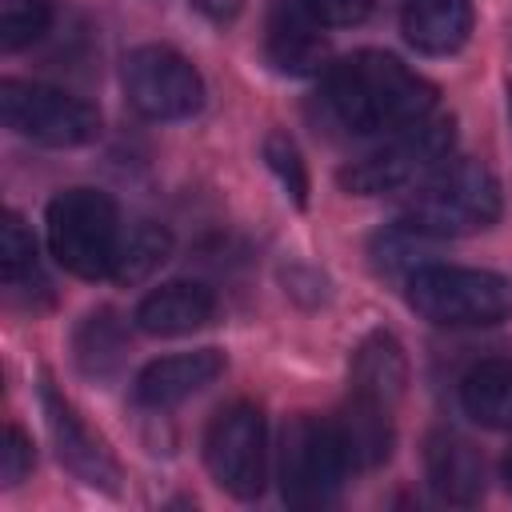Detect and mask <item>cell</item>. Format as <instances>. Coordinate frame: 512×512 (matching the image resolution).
<instances>
[{"label":"cell","instance_id":"6da1fadb","mask_svg":"<svg viewBox=\"0 0 512 512\" xmlns=\"http://www.w3.org/2000/svg\"><path fill=\"white\" fill-rule=\"evenodd\" d=\"M324 92L336 120L360 136L404 132L436 108V88L420 72L376 48L336 60L328 68Z\"/></svg>","mask_w":512,"mask_h":512},{"label":"cell","instance_id":"7a4b0ae2","mask_svg":"<svg viewBox=\"0 0 512 512\" xmlns=\"http://www.w3.org/2000/svg\"><path fill=\"white\" fill-rule=\"evenodd\" d=\"M500 208V180L480 160H444L416 184L404 220L432 240H448L492 228L500 220Z\"/></svg>","mask_w":512,"mask_h":512},{"label":"cell","instance_id":"3957f363","mask_svg":"<svg viewBox=\"0 0 512 512\" xmlns=\"http://www.w3.org/2000/svg\"><path fill=\"white\" fill-rule=\"evenodd\" d=\"M404 296L436 328H488L512 316V280L488 268L420 264L408 272Z\"/></svg>","mask_w":512,"mask_h":512},{"label":"cell","instance_id":"277c9868","mask_svg":"<svg viewBox=\"0 0 512 512\" xmlns=\"http://www.w3.org/2000/svg\"><path fill=\"white\" fill-rule=\"evenodd\" d=\"M48 252L52 260L80 276L100 280L112 268L116 244H120V220L116 204L96 188H64L48 204Z\"/></svg>","mask_w":512,"mask_h":512},{"label":"cell","instance_id":"5b68a950","mask_svg":"<svg viewBox=\"0 0 512 512\" xmlns=\"http://www.w3.org/2000/svg\"><path fill=\"white\" fill-rule=\"evenodd\" d=\"M452 140H456L452 116H424L420 124H412L396 140H388L380 152L348 164L340 172V184L356 196H384V192L412 188L448 160Z\"/></svg>","mask_w":512,"mask_h":512},{"label":"cell","instance_id":"8992f818","mask_svg":"<svg viewBox=\"0 0 512 512\" xmlns=\"http://www.w3.org/2000/svg\"><path fill=\"white\" fill-rule=\"evenodd\" d=\"M352 472L332 416H296L280 432V492L296 508L328 504Z\"/></svg>","mask_w":512,"mask_h":512},{"label":"cell","instance_id":"52a82bcc","mask_svg":"<svg viewBox=\"0 0 512 512\" xmlns=\"http://www.w3.org/2000/svg\"><path fill=\"white\" fill-rule=\"evenodd\" d=\"M0 116L16 136L44 148H80L100 136V112L88 100L36 80H4Z\"/></svg>","mask_w":512,"mask_h":512},{"label":"cell","instance_id":"ba28073f","mask_svg":"<svg viewBox=\"0 0 512 512\" xmlns=\"http://www.w3.org/2000/svg\"><path fill=\"white\" fill-rule=\"evenodd\" d=\"M204 464L212 480L240 496L252 500L264 492L268 480V424L264 412L248 400H236L220 408L204 432Z\"/></svg>","mask_w":512,"mask_h":512},{"label":"cell","instance_id":"9c48e42d","mask_svg":"<svg viewBox=\"0 0 512 512\" xmlns=\"http://www.w3.org/2000/svg\"><path fill=\"white\" fill-rule=\"evenodd\" d=\"M128 104L148 120H184L204 104V80L188 56L168 44H140L120 64Z\"/></svg>","mask_w":512,"mask_h":512},{"label":"cell","instance_id":"30bf717a","mask_svg":"<svg viewBox=\"0 0 512 512\" xmlns=\"http://www.w3.org/2000/svg\"><path fill=\"white\" fill-rule=\"evenodd\" d=\"M40 400H44V420H48V432H52V440H56L60 464H64L76 480H84V484H92V488H104V492H116L120 464H116V456L108 452V444L76 416V408L52 388V380L40 384Z\"/></svg>","mask_w":512,"mask_h":512},{"label":"cell","instance_id":"8fae6325","mask_svg":"<svg viewBox=\"0 0 512 512\" xmlns=\"http://www.w3.org/2000/svg\"><path fill=\"white\" fill-rule=\"evenodd\" d=\"M324 24L304 0H276L264 28V48L276 72L284 76H312L328 64V40L320 32Z\"/></svg>","mask_w":512,"mask_h":512},{"label":"cell","instance_id":"7c38bea8","mask_svg":"<svg viewBox=\"0 0 512 512\" xmlns=\"http://www.w3.org/2000/svg\"><path fill=\"white\" fill-rule=\"evenodd\" d=\"M220 372H224V352L220 348H196V352L160 356V360L140 368V376L132 384V396L144 408H172V404L188 400L192 392L208 388Z\"/></svg>","mask_w":512,"mask_h":512},{"label":"cell","instance_id":"4fadbf2b","mask_svg":"<svg viewBox=\"0 0 512 512\" xmlns=\"http://www.w3.org/2000/svg\"><path fill=\"white\" fill-rule=\"evenodd\" d=\"M472 0H404L400 32L424 56H452L472 36Z\"/></svg>","mask_w":512,"mask_h":512},{"label":"cell","instance_id":"5bb4252c","mask_svg":"<svg viewBox=\"0 0 512 512\" xmlns=\"http://www.w3.org/2000/svg\"><path fill=\"white\" fill-rule=\"evenodd\" d=\"M216 312V296L204 284L192 280H172L152 288L140 304H136V328L148 336H188L196 328H204Z\"/></svg>","mask_w":512,"mask_h":512},{"label":"cell","instance_id":"9a60e30c","mask_svg":"<svg viewBox=\"0 0 512 512\" xmlns=\"http://www.w3.org/2000/svg\"><path fill=\"white\" fill-rule=\"evenodd\" d=\"M424 472L444 504H476L484 496V464L476 448L452 432H432L424 440Z\"/></svg>","mask_w":512,"mask_h":512},{"label":"cell","instance_id":"2e32d148","mask_svg":"<svg viewBox=\"0 0 512 512\" xmlns=\"http://www.w3.org/2000/svg\"><path fill=\"white\" fill-rule=\"evenodd\" d=\"M336 436L344 444V456L352 468H376L392 456V408L380 400H368L360 392H352V400L332 416Z\"/></svg>","mask_w":512,"mask_h":512},{"label":"cell","instance_id":"e0dca14e","mask_svg":"<svg viewBox=\"0 0 512 512\" xmlns=\"http://www.w3.org/2000/svg\"><path fill=\"white\" fill-rule=\"evenodd\" d=\"M460 408L480 428L508 432L512 428V360L492 356L472 364L460 380Z\"/></svg>","mask_w":512,"mask_h":512},{"label":"cell","instance_id":"ac0fdd59","mask_svg":"<svg viewBox=\"0 0 512 512\" xmlns=\"http://www.w3.org/2000/svg\"><path fill=\"white\" fill-rule=\"evenodd\" d=\"M404 384H408V364L400 344L388 332H372L352 356V392L392 408L404 396Z\"/></svg>","mask_w":512,"mask_h":512},{"label":"cell","instance_id":"d6986e66","mask_svg":"<svg viewBox=\"0 0 512 512\" xmlns=\"http://www.w3.org/2000/svg\"><path fill=\"white\" fill-rule=\"evenodd\" d=\"M168 252H172L168 228L144 220V224L120 232V244H116V256H112L108 276H112L116 284H128V288H132V284L148 280V276L168 260Z\"/></svg>","mask_w":512,"mask_h":512},{"label":"cell","instance_id":"ffe728a7","mask_svg":"<svg viewBox=\"0 0 512 512\" xmlns=\"http://www.w3.org/2000/svg\"><path fill=\"white\" fill-rule=\"evenodd\" d=\"M52 4L48 0H4L0 4V48L20 52L36 44L52 28Z\"/></svg>","mask_w":512,"mask_h":512},{"label":"cell","instance_id":"44dd1931","mask_svg":"<svg viewBox=\"0 0 512 512\" xmlns=\"http://www.w3.org/2000/svg\"><path fill=\"white\" fill-rule=\"evenodd\" d=\"M264 164L272 168V176L280 180V188L292 196L296 208L308 204V168L300 160V148L292 144L288 132H268L264 136Z\"/></svg>","mask_w":512,"mask_h":512},{"label":"cell","instance_id":"7402d4cb","mask_svg":"<svg viewBox=\"0 0 512 512\" xmlns=\"http://www.w3.org/2000/svg\"><path fill=\"white\" fill-rule=\"evenodd\" d=\"M0 272H4L8 288L36 276V240H32V232L24 228V220L16 212H8L4 224H0Z\"/></svg>","mask_w":512,"mask_h":512},{"label":"cell","instance_id":"603a6c76","mask_svg":"<svg viewBox=\"0 0 512 512\" xmlns=\"http://www.w3.org/2000/svg\"><path fill=\"white\" fill-rule=\"evenodd\" d=\"M76 352H80V364L88 372H104L116 356H120V328H116V316L112 312H96L80 324V336H76Z\"/></svg>","mask_w":512,"mask_h":512},{"label":"cell","instance_id":"cb8c5ba5","mask_svg":"<svg viewBox=\"0 0 512 512\" xmlns=\"http://www.w3.org/2000/svg\"><path fill=\"white\" fill-rule=\"evenodd\" d=\"M28 468H32V440L24 436V428L8 424L4 428V448H0V484L4 488L20 484L28 476Z\"/></svg>","mask_w":512,"mask_h":512},{"label":"cell","instance_id":"d4e9b609","mask_svg":"<svg viewBox=\"0 0 512 512\" xmlns=\"http://www.w3.org/2000/svg\"><path fill=\"white\" fill-rule=\"evenodd\" d=\"M304 4L316 12L324 28H348V24H360L376 0H304Z\"/></svg>","mask_w":512,"mask_h":512},{"label":"cell","instance_id":"484cf974","mask_svg":"<svg viewBox=\"0 0 512 512\" xmlns=\"http://www.w3.org/2000/svg\"><path fill=\"white\" fill-rule=\"evenodd\" d=\"M204 16H212V20H232L236 12H240V0H192Z\"/></svg>","mask_w":512,"mask_h":512},{"label":"cell","instance_id":"4316f807","mask_svg":"<svg viewBox=\"0 0 512 512\" xmlns=\"http://www.w3.org/2000/svg\"><path fill=\"white\" fill-rule=\"evenodd\" d=\"M504 480H508V488H512V452L504 456Z\"/></svg>","mask_w":512,"mask_h":512},{"label":"cell","instance_id":"83f0119b","mask_svg":"<svg viewBox=\"0 0 512 512\" xmlns=\"http://www.w3.org/2000/svg\"><path fill=\"white\" fill-rule=\"evenodd\" d=\"M508 104H512V92H508Z\"/></svg>","mask_w":512,"mask_h":512}]
</instances>
